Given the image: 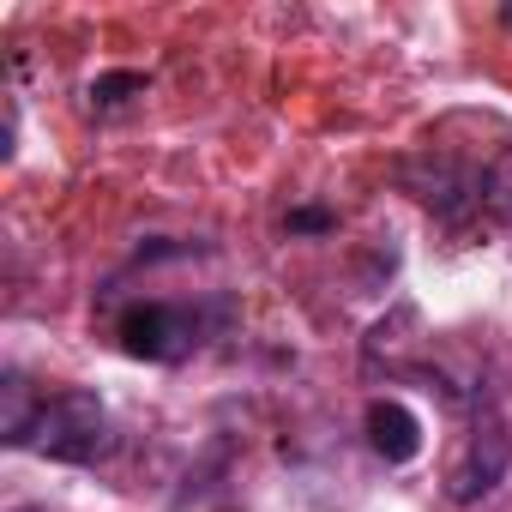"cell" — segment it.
Listing matches in <instances>:
<instances>
[{"label": "cell", "instance_id": "5b68a950", "mask_svg": "<svg viewBox=\"0 0 512 512\" xmlns=\"http://www.w3.org/2000/svg\"><path fill=\"white\" fill-rule=\"evenodd\" d=\"M476 205H488L500 223H512V145H500L488 157V169L476 175Z\"/></svg>", "mask_w": 512, "mask_h": 512}, {"label": "cell", "instance_id": "6da1fadb", "mask_svg": "<svg viewBox=\"0 0 512 512\" xmlns=\"http://www.w3.org/2000/svg\"><path fill=\"white\" fill-rule=\"evenodd\" d=\"M13 446L61 458V464H91L109 452V410L97 392H55L31 404V422L13 434Z\"/></svg>", "mask_w": 512, "mask_h": 512}, {"label": "cell", "instance_id": "52a82bcc", "mask_svg": "<svg viewBox=\"0 0 512 512\" xmlns=\"http://www.w3.org/2000/svg\"><path fill=\"white\" fill-rule=\"evenodd\" d=\"M332 229H338V217H332V211H320V205L290 211V235H332Z\"/></svg>", "mask_w": 512, "mask_h": 512}, {"label": "cell", "instance_id": "277c9868", "mask_svg": "<svg viewBox=\"0 0 512 512\" xmlns=\"http://www.w3.org/2000/svg\"><path fill=\"white\" fill-rule=\"evenodd\" d=\"M368 446L386 458V464H410L422 452V422L416 410H404L398 398H374L368 404Z\"/></svg>", "mask_w": 512, "mask_h": 512}, {"label": "cell", "instance_id": "3957f363", "mask_svg": "<svg viewBox=\"0 0 512 512\" xmlns=\"http://www.w3.org/2000/svg\"><path fill=\"white\" fill-rule=\"evenodd\" d=\"M506 464H512V440L488 422V428H476V434L464 440V458L452 464L446 494H452L458 506H470V500H482V494H494V488H500Z\"/></svg>", "mask_w": 512, "mask_h": 512}, {"label": "cell", "instance_id": "8992f818", "mask_svg": "<svg viewBox=\"0 0 512 512\" xmlns=\"http://www.w3.org/2000/svg\"><path fill=\"white\" fill-rule=\"evenodd\" d=\"M127 97H145V73H103V79H91V103L97 109H121Z\"/></svg>", "mask_w": 512, "mask_h": 512}, {"label": "cell", "instance_id": "7a4b0ae2", "mask_svg": "<svg viewBox=\"0 0 512 512\" xmlns=\"http://www.w3.org/2000/svg\"><path fill=\"white\" fill-rule=\"evenodd\" d=\"M121 344H127V356H145V362H181L199 344V314L193 308H175V302L127 308Z\"/></svg>", "mask_w": 512, "mask_h": 512}]
</instances>
